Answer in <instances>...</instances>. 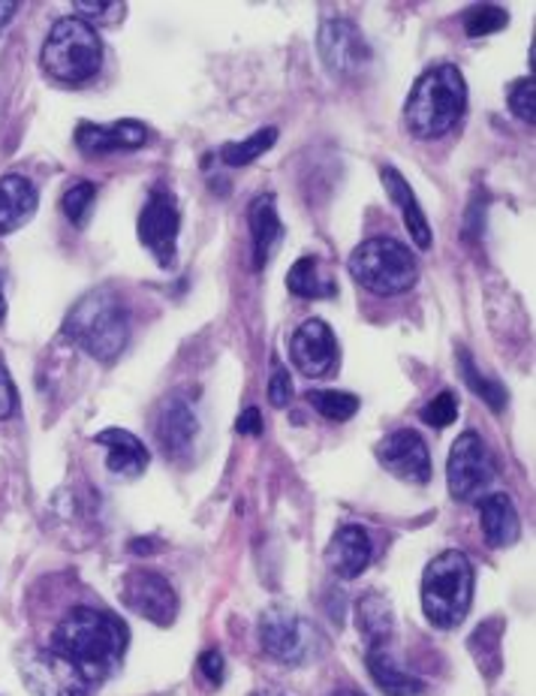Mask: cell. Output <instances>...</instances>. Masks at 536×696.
I'll return each mask as SVG.
<instances>
[{
    "mask_svg": "<svg viewBox=\"0 0 536 696\" xmlns=\"http://www.w3.org/2000/svg\"><path fill=\"white\" fill-rule=\"evenodd\" d=\"M130 633L124 622L112 612L75 606L64 615V622L54 631V652L64 654L66 661L85 675L91 685L115 673L127 652Z\"/></svg>",
    "mask_w": 536,
    "mask_h": 696,
    "instance_id": "1",
    "label": "cell"
},
{
    "mask_svg": "<svg viewBox=\"0 0 536 696\" xmlns=\"http://www.w3.org/2000/svg\"><path fill=\"white\" fill-rule=\"evenodd\" d=\"M355 627L362 633V639L368 643V648H383L389 643V636L395 631V612H392V603L377 594V591H368L362 601L355 603Z\"/></svg>",
    "mask_w": 536,
    "mask_h": 696,
    "instance_id": "24",
    "label": "cell"
},
{
    "mask_svg": "<svg viewBox=\"0 0 536 696\" xmlns=\"http://www.w3.org/2000/svg\"><path fill=\"white\" fill-rule=\"evenodd\" d=\"M290 356L305 377L329 375L338 365V341H334L329 323L317 320V317L301 323L299 329L292 332Z\"/></svg>",
    "mask_w": 536,
    "mask_h": 696,
    "instance_id": "14",
    "label": "cell"
},
{
    "mask_svg": "<svg viewBox=\"0 0 536 696\" xmlns=\"http://www.w3.org/2000/svg\"><path fill=\"white\" fill-rule=\"evenodd\" d=\"M380 178H383V187L389 191V199L401 208V217H404V226H408L410 238L416 242V247H431V224L425 212H422V205H419L416 193L413 187L408 184V178L395 170V166H383L380 170Z\"/></svg>",
    "mask_w": 536,
    "mask_h": 696,
    "instance_id": "20",
    "label": "cell"
},
{
    "mask_svg": "<svg viewBox=\"0 0 536 696\" xmlns=\"http://www.w3.org/2000/svg\"><path fill=\"white\" fill-rule=\"evenodd\" d=\"M100 447H106V468L121 480H136L148 468V450L136 434L124 429H106L97 434Z\"/></svg>",
    "mask_w": 536,
    "mask_h": 696,
    "instance_id": "19",
    "label": "cell"
},
{
    "mask_svg": "<svg viewBox=\"0 0 536 696\" xmlns=\"http://www.w3.org/2000/svg\"><path fill=\"white\" fill-rule=\"evenodd\" d=\"M506 24H509V12L504 7H494V3H485V7H476L473 12H467V19H464V31L467 37H488V33H497L504 31Z\"/></svg>",
    "mask_w": 536,
    "mask_h": 696,
    "instance_id": "30",
    "label": "cell"
},
{
    "mask_svg": "<svg viewBox=\"0 0 536 696\" xmlns=\"http://www.w3.org/2000/svg\"><path fill=\"white\" fill-rule=\"evenodd\" d=\"M377 461L398 480L425 485L431 480V456L419 431L398 429L377 443Z\"/></svg>",
    "mask_w": 536,
    "mask_h": 696,
    "instance_id": "13",
    "label": "cell"
},
{
    "mask_svg": "<svg viewBox=\"0 0 536 696\" xmlns=\"http://www.w3.org/2000/svg\"><path fill=\"white\" fill-rule=\"evenodd\" d=\"M290 398H292L290 371L280 362H275L271 365V380H268V401H271V408H287Z\"/></svg>",
    "mask_w": 536,
    "mask_h": 696,
    "instance_id": "35",
    "label": "cell"
},
{
    "mask_svg": "<svg viewBox=\"0 0 536 696\" xmlns=\"http://www.w3.org/2000/svg\"><path fill=\"white\" fill-rule=\"evenodd\" d=\"M94 203H97V187L91 182H75L73 187H66L64 193V215L73 226H87V217L94 212Z\"/></svg>",
    "mask_w": 536,
    "mask_h": 696,
    "instance_id": "29",
    "label": "cell"
},
{
    "mask_svg": "<svg viewBox=\"0 0 536 696\" xmlns=\"http://www.w3.org/2000/svg\"><path fill=\"white\" fill-rule=\"evenodd\" d=\"M140 242L157 257L163 268L175 266L178 259V233H182V212L175 196L166 187H154L142 205L140 224H136Z\"/></svg>",
    "mask_w": 536,
    "mask_h": 696,
    "instance_id": "9",
    "label": "cell"
},
{
    "mask_svg": "<svg viewBox=\"0 0 536 696\" xmlns=\"http://www.w3.org/2000/svg\"><path fill=\"white\" fill-rule=\"evenodd\" d=\"M275 142H278V130L275 127L257 130V133L247 136V140L224 145V149H220V161H224L226 166H247V163H254L257 157H262Z\"/></svg>",
    "mask_w": 536,
    "mask_h": 696,
    "instance_id": "27",
    "label": "cell"
},
{
    "mask_svg": "<svg viewBox=\"0 0 536 696\" xmlns=\"http://www.w3.org/2000/svg\"><path fill=\"white\" fill-rule=\"evenodd\" d=\"M19 408V392H16V383H12L7 365L0 359V419H10Z\"/></svg>",
    "mask_w": 536,
    "mask_h": 696,
    "instance_id": "37",
    "label": "cell"
},
{
    "mask_svg": "<svg viewBox=\"0 0 536 696\" xmlns=\"http://www.w3.org/2000/svg\"><path fill=\"white\" fill-rule=\"evenodd\" d=\"M334 696H362V694H353V690H341V694H334Z\"/></svg>",
    "mask_w": 536,
    "mask_h": 696,
    "instance_id": "41",
    "label": "cell"
},
{
    "mask_svg": "<svg viewBox=\"0 0 536 696\" xmlns=\"http://www.w3.org/2000/svg\"><path fill=\"white\" fill-rule=\"evenodd\" d=\"M480 519H483L485 540L494 549L513 546L518 534H522L518 513H515L513 501L506 494H492V498L480 501Z\"/></svg>",
    "mask_w": 536,
    "mask_h": 696,
    "instance_id": "23",
    "label": "cell"
},
{
    "mask_svg": "<svg viewBox=\"0 0 536 696\" xmlns=\"http://www.w3.org/2000/svg\"><path fill=\"white\" fill-rule=\"evenodd\" d=\"M287 287L299 299H332L338 293V284L329 275H322L320 259L313 257H301L299 263H292Z\"/></svg>",
    "mask_w": 536,
    "mask_h": 696,
    "instance_id": "25",
    "label": "cell"
},
{
    "mask_svg": "<svg viewBox=\"0 0 536 696\" xmlns=\"http://www.w3.org/2000/svg\"><path fill=\"white\" fill-rule=\"evenodd\" d=\"M40 64L52 79L66 85H82L87 79H94L103 64V40L97 28L79 16L58 19L45 37Z\"/></svg>",
    "mask_w": 536,
    "mask_h": 696,
    "instance_id": "5",
    "label": "cell"
},
{
    "mask_svg": "<svg viewBox=\"0 0 536 696\" xmlns=\"http://www.w3.org/2000/svg\"><path fill=\"white\" fill-rule=\"evenodd\" d=\"M322 64L334 75H355L371 64V45L365 33L359 31L350 19H329L322 22L317 37Z\"/></svg>",
    "mask_w": 536,
    "mask_h": 696,
    "instance_id": "12",
    "label": "cell"
},
{
    "mask_svg": "<svg viewBox=\"0 0 536 696\" xmlns=\"http://www.w3.org/2000/svg\"><path fill=\"white\" fill-rule=\"evenodd\" d=\"M19 12V3L16 0H0V31L10 24V19Z\"/></svg>",
    "mask_w": 536,
    "mask_h": 696,
    "instance_id": "39",
    "label": "cell"
},
{
    "mask_svg": "<svg viewBox=\"0 0 536 696\" xmlns=\"http://www.w3.org/2000/svg\"><path fill=\"white\" fill-rule=\"evenodd\" d=\"M247 224H250V236H254V266H268L271 254L278 250L280 238H284V224L278 217V205L275 196H257L250 208H247Z\"/></svg>",
    "mask_w": 536,
    "mask_h": 696,
    "instance_id": "21",
    "label": "cell"
},
{
    "mask_svg": "<svg viewBox=\"0 0 536 696\" xmlns=\"http://www.w3.org/2000/svg\"><path fill=\"white\" fill-rule=\"evenodd\" d=\"M257 636L262 652L284 664H305L322 645L317 627L305 622L299 612L284 610V606H271L259 615Z\"/></svg>",
    "mask_w": 536,
    "mask_h": 696,
    "instance_id": "7",
    "label": "cell"
},
{
    "mask_svg": "<svg viewBox=\"0 0 536 696\" xmlns=\"http://www.w3.org/2000/svg\"><path fill=\"white\" fill-rule=\"evenodd\" d=\"M37 187L24 175H3L0 178V236H10L22 229L37 215Z\"/></svg>",
    "mask_w": 536,
    "mask_h": 696,
    "instance_id": "18",
    "label": "cell"
},
{
    "mask_svg": "<svg viewBox=\"0 0 536 696\" xmlns=\"http://www.w3.org/2000/svg\"><path fill=\"white\" fill-rule=\"evenodd\" d=\"M236 431L238 434H250V438L262 434V417H259V410L245 408V413L236 419Z\"/></svg>",
    "mask_w": 536,
    "mask_h": 696,
    "instance_id": "38",
    "label": "cell"
},
{
    "mask_svg": "<svg viewBox=\"0 0 536 696\" xmlns=\"http://www.w3.org/2000/svg\"><path fill=\"white\" fill-rule=\"evenodd\" d=\"M73 10L79 19H85L87 24L94 22H103V24H112L109 19H121V12H124V3H109V0H75Z\"/></svg>",
    "mask_w": 536,
    "mask_h": 696,
    "instance_id": "34",
    "label": "cell"
},
{
    "mask_svg": "<svg viewBox=\"0 0 536 696\" xmlns=\"http://www.w3.org/2000/svg\"><path fill=\"white\" fill-rule=\"evenodd\" d=\"M497 643H501V624L497 622H485L480 631L471 636V648L476 654V661L483 666L485 654H492V664L501 669V652H497Z\"/></svg>",
    "mask_w": 536,
    "mask_h": 696,
    "instance_id": "33",
    "label": "cell"
},
{
    "mask_svg": "<svg viewBox=\"0 0 536 696\" xmlns=\"http://www.w3.org/2000/svg\"><path fill=\"white\" fill-rule=\"evenodd\" d=\"M196 669L203 673V678L208 682L212 687H220L224 685V678H226V661H224V654L217 652V648H208V652L199 654V664H196Z\"/></svg>",
    "mask_w": 536,
    "mask_h": 696,
    "instance_id": "36",
    "label": "cell"
},
{
    "mask_svg": "<svg viewBox=\"0 0 536 696\" xmlns=\"http://www.w3.org/2000/svg\"><path fill=\"white\" fill-rule=\"evenodd\" d=\"M368 673L374 678V685L386 696H422L425 694V682L419 675L408 673L404 666L398 664L395 657L383 648H368L365 654Z\"/></svg>",
    "mask_w": 536,
    "mask_h": 696,
    "instance_id": "22",
    "label": "cell"
},
{
    "mask_svg": "<svg viewBox=\"0 0 536 696\" xmlns=\"http://www.w3.org/2000/svg\"><path fill=\"white\" fill-rule=\"evenodd\" d=\"M458 365H462V377L467 380V386H471V392H476V396L483 398L492 410L506 408V398L509 396H506L504 383H497L492 377H485L483 371H476V365H473L471 354H467L464 347H458Z\"/></svg>",
    "mask_w": 536,
    "mask_h": 696,
    "instance_id": "28",
    "label": "cell"
},
{
    "mask_svg": "<svg viewBox=\"0 0 536 696\" xmlns=\"http://www.w3.org/2000/svg\"><path fill=\"white\" fill-rule=\"evenodd\" d=\"M473 601V564L458 549L440 552L422 576V612L434 627L450 631L467 618Z\"/></svg>",
    "mask_w": 536,
    "mask_h": 696,
    "instance_id": "4",
    "label": "cell"
},
{
    "mask_svg": "<svg viewBox=\"0 0 536 696\" xmlns=\"http://www.w3.org/2000/svg\"><path fill=\"white\" fill-rule=\"evenodd\" d=\"M458 419V398L455 392H440L422 408V422H429L434 429H446Z\"/></svg>",
    "mask_w": 536,
    "mask_h": 696,
    "instance_id": "32",
    "label": "cell"
},
{
    "mask_svg": "<svg viewBox=\"0 0 536 696\" xmlns=\"http://www.w3.org/2000/svg\"><path fill=\"white\" fill-rule=\"evenodd\" d=\"M154 434H157L161 450L172 459H184L187 452L194 450L196 438H199V417L190 408V401H184L182 396L166 398L161 405V413H157Z\"/></svg>",
    "mask_w": 536,
    "mask_h": 696,
    "instance_id": "15",
    "label": "cell"
},
{
    "mask_svg": "<svg viewBox=\"0 0 536 696\" xmlns=\"http://www.w3.org/2000/svg\"><path fill=\"white\" fill-rule=\"evenodd\" d=\"M467 112V82L455 64H437L419 75L410 91L404 121L416 140L446 136Z\"/></svg>",
    "mask_w": 536,
    "mask_h": 696,
    "instance_id": "2",
    "label": "cell"
},
{
    "mask_svg": "<svg viewBox=\"0 0 536 696\" xmlns=\"http://www.w3.org/2000/svg\"><path fill=\"white\" fill-rule=\"evenodd\" d=\"M7 320V296H3V287H0V323Z\"/></svg>",
    "mask_w": 536,
    "mask_h": 696,
    "instance_id": "40",
    "label": "cell"
},
{
    "mask_svg": "<svg viewBox=\"0 0 536 696\" xmlns=\"http://www.w3.org/2000/svg\"><path fill=\"white\" fill-rule=\"evenodd\" d=\"M64 335L100 362H115L130 341L127 305L115 289H91L66 314Z\"/></svg>",
    "mask_w": 536,
    "mask_h": 696,
    "instance_id": "3",
    "label": "cell"
},
{
    "mask_svg": "<svg viewBox=\"0 0 536 696\" xmlns=\"http://www.w3.org/2000/svg\"><path fill=\"white\" fill-rule=\"evenodd\" d=\"M148 142V130L140 121H115V124H79L75 145L85 154H112V151L142 149Z\"/></svg>",
    "mask_w": 536,
    "mask_h": 696,
    "instance_id": "17",
    "label": "cell"
},
{
    "mask_svg": "<svg viewBox=\"0 0 536 696\" xmlns=\"http://www.w3.org/2000/svg\"><path fill=\"white\" fill-rule=\"evenodd\" d=\"M497 477L494 456L476 431H464L462 438L452 443L450 461H446V480L455 501H473L485 492Z\"/></svg>",
    "mask_w": 536,
    "mask_h": 696,
    "instance_id": "8",
    "label": "cell"
},
{
    "mask_svg": "<svg viewBox=\"0 0 536 696\" xmlns=\"http://www.w3.org/2000/svg\"><path fill=\"white\" fill-rule=\"evenodd\" d=\"M305 401L320 417L332 419V422H347L359 413V398L353 392H341V389H308Z\"/></svg>",
    "mask_w": 536,
    "mask_h": 696,
    "instance_id": "26",
    "label": "cell"
},
{
    "mask_svg": "<svg viewBox=\"0 0 536 696\" xmlns=\"http://www.w3.org/2000/svg\"><path fill=\"white\" fill-rule=\"evenodd\" d=\"M350 275L374 296H401L419 278V259L404 242L368 238L350 254Z\"/></svg>",
    "mask_w": 536,
    "mask_h": 696,
    "instance_id": "6",
    "label": "cell"
},
{
    "mask_svg": "<svg viewBox=\"0 0 536 696\" xmlns=\"http://www.w3.org/2000/svg\"><path fill=\"white\" fill-rule=\"evenodd\" d=\"M506 103L509 109L515 112V119L527 121V124H534L536 121V82L534 75H525V79H518L509 85V94H506Z\"/></svg>",
    "mask_w": 536,
    "mask_h": 696,
    "instance_id": "31",
    "label": "cell"
},
{
    "mask_svg": "<svg viewBox=\"0 0 536 696\" xmlns=\"http://www.w3.org/2000/svg\"><path fill=\"white\" fill-rule=\"evenodd\" d=\"M19 669L33 696H91V682L54 648H28Z\"/></svg>",
    "mask_w": 536,
    "mask_h": 696,
    "instance_id": "10",
    "label": "cell"
},
{
    "mask_svg": "<svg viewBox=\"0 0 536 696\" xmlns=\"http://www.w3.org/2000/svg\"><path fill=\"white\" fill-rule=\"evenodd\" d=\"M121 601L157 627H169L178 618V594L166 576L151 570H130L121 582Z\"/></svg>",
    "mask_w": 536,
    "mask_h": 696,
    "instance_id": "11",
    "label": "cell"
},
{
    "mask_svg": "<svg viewBox=\"0 0 536 696\" xmlns=\"http://www.w3.org/2000/svg\"><path fill=\"white\" fill-rule=\"evenodd\" d=\"M371 555H374V543L365 528L359 525L338 528L326 546V564L341 579H355L359 573H365Z\"/></svg>",
    "mask_w": 536,
    "mask_h": 696,
    "instance_id": "16",
    "label": "cell"
}]
</instances>
